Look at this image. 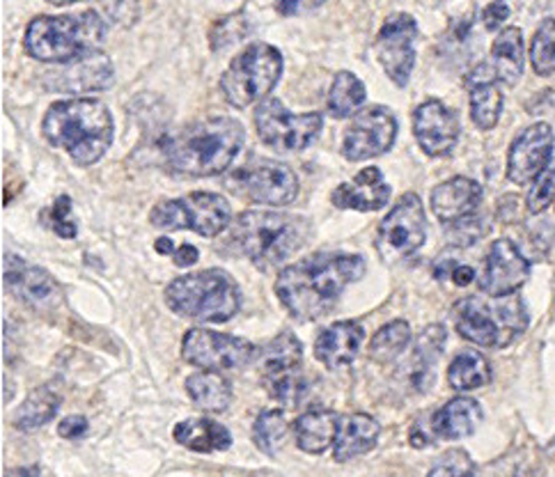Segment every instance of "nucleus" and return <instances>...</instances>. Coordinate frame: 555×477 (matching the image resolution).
I'll return each instance as SVG.
<instances>
[{"instance_id": "6ab92c4d", "label": "nucleus", "mask_w": 555, "mask_h": 477, "mask_svg": "<svg viewBox=\"0 0 555 477\" xmlns=\"http://www.w3.org/2000/svg\"><path fill=\"white\" fill-rule=\"evenodd\" d=\"M413 133L427 156H446L460 141V117L439 99H429L413 113Z\"/></svg>"}, {"instance_id": "f257e3e1", "label": "nucleus", "mask_w": 555, "mask_h": 477, "mask_svg": "<svg viewBox=\"0 0 555 477\" xmlns=\"http://www.w3.org/2000/svg\"><path fill=\"white\" fill-rule=\"evenodd\" d=\"M365 275V260L351 253H314L275 278V296L296 322L328 314L343 292Z\"/></svg>"}, {"instance_id": "c85d7f7f", "label": "nucleus", "mask_w": 555, "mask_h": 477, "mask_svg": "<svg viewBox=\"0 0 555 477\" xmlns=\"http://www.w3.org/2000/svg\"><path fill=\"white\" fill-rule=\"evenodd\" d=\"M491 69L499 76L503 86H517L524 76L526 67V49H524V35L519 28H505L495 37L491 47V57L487 60Z\"/></svg>"}, {"instance_id": "473e14b6", "label": "nucleus", "mask_w": 555, "mask_h": 477, "mask_svg": "<svg viewBox=\"0 0 555 477\" xmlns=\"http://www.w3.org/2000/svg\"><path fill=\"white\" fill-rule=\"evenodd\" d=\"M491 382L489 361L475 349H464L452 358L448 368V384L452 390L468 392L478 390Z\"/></svg>"}, {"instance_id": "4c0bfd02", "label": "nucleus", "mask_w": 555, "mask_h": 477, "mask_svg": "<svg viewBox=\"0 0 555 477\" xmlns=\"http://www.w3.org/2000/svg\"><path fill=\"white\" fill-rule=\"evenodd\" d=\"M530 63L540 76L555 74V18H544L540 28L534 30L530 44Z\"/></svg>"}, {"instance_id": "aec40b11", "label": "nucleus", "mask_w": 555, "mask_h": 477, "mask_svg": "<svg viewBox=\"0 0 555 477\" xmlns=\"http://www.w3.org/2000/svg\"><path fill=\"white\" fill-rule=\"evenodd\" d=\"M49 74L51 76L44 81L47 88L53 92H67V94L104 90L113 83L111 60L99 51L72 60V63L65 65L63 72H49Z\"/></svg>"}, {"instance_id": "f704fd0d", "label": "nucleus", "mask_w": 555, "mask_h": 477, "mask_svg": "<svg viewBox=\"0 0 555 477\" xmlns=\"http://www.w3.org/2000/svg\"><path fill=\"white\" fill-rule=\"evenodd\" d=\"M57 409H61V397L53 392V388H35L26 397V402L18 407L14 415V427L18 431H35L39 427H44L49 421H53Z\"/></svg>"}, {"instance_id": "603ef678", "label": "nucleus", "mask_w": 555, "mask_h": 477, "mask_svg": "<svg viewBox=\"0 0 555 477\" xmlns=\"http://www.w3.org/2000/svg\"><path fill=\"white\" fill-rule=\"evenodd\" d=\"M514 477H546V475H544L542 470H538V468H524V470H519Z\"/></svg>"}, {"instance_id": "2f4dec72", "label": "nucleus", "mask_w": 555, "mask_h": 477, "mask_svg": "<svg viewBox=\"0 0 555 477\" xmlns=\"http://www.w3.org/2000/svg\"><path fill=\"white\" fill-rule=\"evenodd\" d=\"M186 392L195 407L209 413H223L232 402V386L221 372L203 370L186 379Z\"/></svg>"}, {"instance_id": "393cba45", "label": "nucleus", "mask_w": 555, "mask_h": 477, "mask_svg": "<svg viewBox=\"0 0 555 477\" xmlns=\"http://www.w3.org/2000/svg\"><path fill=\"white\" fill-rule=\"evenodd\" d=\"M365 340V331L356 322H338L322 331L314 343V356L317 361L326 365L328 370H338L356 361V356L361 351V345Z\"/></svg>"}, {"instance_id": "3c124183", "label": "nucleus", "mask_w": 555, "mask_h": 477, "mask_svg": "<svg viewBox=\"0 0 555 477\" xmlns=\"http://www.w3.org/2000/svg\"><path fill=\"white\" fill-rule=\"evenodd\" d=\"M39 475V468L37 466H30V468H14L10 473H5V477H37Z\"/></svg>"}, {"instance_id": "a878e982", "label": "nucleus", "mask_w": 555, "mask_h": 477, "mask_svg": "<svg viewBox=\"0 0 555 477\" xmlns=\"http://www.w3.org/2000/svg\"><path fill=\"white\" fill-rule=\"evenodd\" d=\"M482 407L470 397H454L431 415V434L443 441H460L482 425Z\"/></svg>"}, {"instance_id": "7ed1b4c3", "label": "nucleus", "mask_w": 555, "mask_h": 477, "mask_svg": "<svg viewBox=\"0 0 555 477\" xmlns=\"http://www.w3.org/2000/svg\"><path fill=\"white\" fill-rule=\"evenodd\" d=\"M42 131L47 143L65 150L76 166H92L113 143V117L99 99H65L49 106Z\"/></svg>"}, {"instance_id": "0eeeda50", "label": "nucleus", "mask_w": 555, "mask_h": 477, "mask_svg": "<svg viewBox=\"0 0 555 477\" xmlns=\"http://www.w3.org/2000/svg\"><path fill=\"white\" fill-rule=\"evenodd\" d=\"M454 328L464 340L489 347L505 349L528 328L526 306L517 294L487 301L482 296H468L452 310Z\"/></svg>"}, {"instance_id": "6e6552de", "label": "nucleus", "mask_w": 555, "mask_h": 477, "mask_svg": "<svg viewBox=\"0 0 555 477\" xmlns=\"http://www.w3.org/2000/svg\"><path fill=\"white\" fill-rule=\"evenodd\" d=\"M283 55L275 47L255 42L236 55L221 78L225 102L244 111L257 102H264L269 92L281 81Z\"/></svg>"}, {"instance_id": "2eb2a0df", "label": "nucleus", "mask_w": 555, "mask_h": 477, "mask_svg": "<svg viewBox=\"0 0 555 477\" xmlns=\"http://www.w3.org/2000/svg\"><path fill=\"white\" fill-rule=\"evenodd\" d=\"M398 141V119L386 106L359 111L343 138V156L347 162H370L386 154Z\"/></svg>"}, {"instance_id": "39448f33", "label": "nucleus", "mask_w": 555, "mask_h": 477, "mask_svg": "<svg viewBox=\"0 0 555 477\" xmlns=\"http://www.w3.org/2000/svg\"><path fill=\"white\" fill-rule=\"evenodd\" d=\"M106 39V22L96 12L37 16L26 28L24 47L30 57L42 63H72L96 51Z\"/></svg>"}, {"instance_id": "7c9ffc66", "label": "nucleus", "mask_w": 555, "mask_h": 477, "mask_svg": "<svg viewBox=\"0 0 555 477\" xmlns=\"http://www.w3.org/2000/svg\"><path fill=\"white\" fill-rule=\"evenodd\" d=\"M446 337L448 333L441 324H431L423 331L418 343H415L409 361V384L415 390H427V386L434 384V363L439 361Z\"/></svg>"}, {"instance_id": "412c9836", "label": "nucleus", "mask_w": 555, "mask_h": 477, "mask_svg": "<svg viewBox=\"0 0 555 477\" xmlns=\"http://www.w3.org/2000/svg\"><path fill=\"white\" fill-rule=\"evenodd\" d=\"M5 285L10 292L30 308L44 310L57 304V285L49 271L28 267L22 257L5 255Z\"/></svg>"}, {"instance_id": "1a4fd4ad", "label": "nucleus", "mask_w": 555, "mask_h": 477, "mask_svg": "<svg viewBox=\"0 0 555 477\" xmlns=\"http://www.w3.org/2000/svg\"><path fill=\"white\" fill-rule=\"evenodd\" d=\"M150 221L162 230H193L211 238L232 225V209L223 195L201 191L180 201L158 203L150 211Z\"/></svg>"}, {"instance_id": "f8f14e48", "label": "nucleus", "mask_w": 555, "mask_h": 477, "mask_svg": "<svg viewBox=\"0 0 555 477\" xmlns=\"http://www.w3.org/2000/svg\"><path fill=\"white\" fill-rule=\"evenodd\" d=\"M427 238V218L421 197L406 193L376 228V253L386 262H398L421 250Z\"/></svg>"}, {"instance_id": "de8ad7c7", "label": "nucleus", "mask_w": 555, "mask_h": 477, "mask_svg": "<svg viewBox=\"0 0 555 477\" xmlns=\"http://www.w3.org/2000/svg\"><path fill=\"white\" fill-rule=\"evenodd\" d=\"M197 248L195 246H191V244H182L180 248H177L175 253H172V262L177 265V267H182V269H186V267H193L195 262H197Z\"/></svg>"}, {"instance_id": "37998d69", "label": "nucleus", "mask_w": 555, "mask_h": 477, "mask_svg": "<svg viewBox=\"0 0 555 477\" xmlns=\"http://www.w3.org/2000/svg\"><path fill=\"white\" fill-rule=\"evenodd\" d=\"M489 230V225L482 223V218H475V216H468L464 218V221H457L452 223V232H454V244L460 246H468V244H475L478 238Z\"/></svg>"}, {"instance_id": "9b49d317", "label": "nucleus", "mask_w": 555, "mask_h": 477, "mask_svg": "<svg viewBox=\"0 0 555 477\" xmlns=\"http://www.w3.org/2000/svg\"><path fill=\"white\" fill-rule=\"evenodd\" d=\"M322 113L294 115L281 99H264L255 108V129L260 141L283 152H299L317 141L322 133Z\"/></svg>"}, {"instance_id": "bb28decb", "label": "nucleus", "mask_w": 555, "mask_h": 477, "mask_svg": "<svg viewBox=\"0 0 555 477\" xmlns=\"http://www.w3.org/2000/svg\"><path fill=\"white\" fill-rule=\"evenodd\" d=\"M379 423L367 413H349L340 417L338 436L333 443L335 462H351L356 456L367 454L379 441Z\"/></svg>"}, {"instance_id": "72a5a7b5", "label": "nucleus", "mask_w": 555, "mask_h": 477, "mask_svg": "<svg viewBox=\"0 0 555 477\" xmlns=\"http://www.w3.org/2000/svg\"><path fill=\"white\" fill-rule=\"evenodd\" d=\"M365 83L359 76L351 72H340L335 74L333 86L326 96V111L335 119H345L351 117L356 111H359L365 104Z\"/></svg>"}, {"instance_id": "cd10ccee", "label": "nucleus", "mask_w": 555, "mask_h": 477, "mask_svg": "<svg viewBox=\"0 0 555 477\" xmlns=\"http://www.w3.org/2000/svg\"><path fill=\"white\" fill-rule=\"evenodd\" d=\"M338 425H340V415L335 411L324 407L308 409L304 415L296 417L294 423L296 446L308 454H322L335 443Z\"/></svg>"}, {"instance_id": "f03ea898", "label": "nucleus", "mask_w": 555, "mask_h": 477, "mask_svg": "<svg viewBox=\"0 0 555 477\" xmlns=\"http://www.w3.org/2000/svg\"><path fill=\"white\" fill-rule=\"evenodd\" d=\"M246 143V131L234 117H205L168 136L164 143L166 164L189 177H214L225 172Z\"/></svg>"}, {"instance_id": "c9c22d12", "label": "nucleus", "mask_w": 555, "mask_h": 477, "mask_svg": "<svg viewBox=\"0 0 555 477\" xmlns=\"http://www.w3.org/2000/svg\"><path fill=\"white\" fill-rule=\"evenodd\" d=\"M287 434H289V427H287L283 411L267 409L255 417L253 443H255L257 450L264 452L267 456H275L278 452L285 448Z\"/></svg>"}, {"instance_id": "c756f323", "label": "nucleus", "mask_w": 555, "mask_h": 477, "mask_svg": "<svg viewBox=\"0 0 555 477\" xmlns=\"http://www.w3.org/2000/svg\"><path fill=\"white\" fill-rule=\"evenodd\" d=\"M172 439L193 452H221L232 446V434L225 425L214 423L209 417H189L172 429Z\"/></svg>"}, {"instance_id": "864d4df0", "label": "nucleus", "mask_w": 555, "mask_h": 477, "mask_svg": "<svg viewBox=\"0 0 555 477\" xmlns=\"http://www.w3.org/2000/svg\"><path fill=\"white\" fill-rule=\"evenodd\" d=\"M51 5H72V3H78V0H49Z\"/></svg>"}, {"instance_id": "ea45409f", "label": "nucleus", "mask_w": 555, "mask_h": 477, "mask_svg": "<svg viewBox=\"0 0 555 477\" xmlns=\"http://www.w3.org/2000/svg\"><path fill=\"white\" fill-rule=\"evenodd\" d=\"M427 477H478L470 454L464 450H450L431 466Z\"/></svg>"}, {"instance_id": "79ce46f5", "label": "nucleus", "mask_w": 555, "mask_h": 477, "mask_svg": "<svg viewBox=\"0 0 555 477\" xmlns=\"http://www.w3.org/2000/svg\"><path fill=\"white\" fill-rule=\"evenodd\" d=\"M44 223L61 238H74L76 236V223L72 218V201L67 195L57 197L53 207L47 211Z\"/></svg>"}, {"instance_id": "c03bdc74", "label": "nucleus", "mask_w": 555, "mask_h": 477, "mask_svg": "<svg viewBox=\"0 0 555 477\" xmlns=\"http://www.w3.org/2000/svg\"><path fill=\"white\" fill-rule=\"evenodd\" d=\"M509 16V8L503 3V0H493V3H489L482 12V24L487 30H499L505 18Z\"/></svg>"}, {"instance_id": "49530a36", "label": "nucleus", "mask_w": 555, "mask_h": 477, "mask_svg": "<svg viewBox=\"0 0 555 477\" xmlns=\"http://www.w3.org/2000/svg\"><path fill=\"white\" fill-rule=\"evenodd\" d=\"M57 434H61L67 441L83 439V436L88 434V421L83 415H69L61 423V427H57Z\"/></svg>"}, {"instance_id": "8fccbe9b", "label": "nucleus", "mask_w": 555, "mask_h": 477, "mask_svg": "<svg viewBox=\"0 0 555 477\" xmlns=\"http://www.w3.org/2000/svg\"><path fill=\"white\" fill-rule=\"evenodd\" d=\"M154 248H156V253H162V255H172L175 253V244H172V238H168V236L156 238Z\"/></svg>"}, {"instance_id": "58836bf2", "label": "nucleus", "mask_w": 555, "mask_h": 477, "mask_svg": "<svg viewBox=\"0 0 555 477\" xmlns=\"http://www.w3.org/2000/svg\"><path fill=\"white\" fill-rule=\"evenodd\" d=\"M248 30H250V22H248L246 12H236V14L218 18V22L211 28V33H209L211 51L221 53L223 49H228L236 42H242Z\"/></svg>"}, {"instance_id": "a211bd4d", "label": "nucleus", "mask_w": 555, "mask_h": 477, "mask_svg": "<svg viewBox=\"0 0 555 477\" xmlns=\"http://www.w3.org/2000/svg\"><path fill=\"white\" fill-rule=\"evenodd\" d=\"M528 275L530 262L517 248V244L509 242V238H495L487 255L480 289L491 298L517 294L528 281Z\"/></svg>"}, {"instance_id": "4468645a", "label": "nucleus", "mask_w": 555, "mask_h": 477, "mask_svg": "<svg viewBox=\"0 0 555 477\" xmlns=\"http://www.w3.org/2000/svg\"><path fill=\"white\" fill-rule=\"evenodd\" d=\"M232 186L236 193L250 197L253 203H262L269 207H287L299 195V177L281 162L260 158L255 164H246L232 177Z\"/></svg>"}, {"instance_id": "9d476101", "label": "nucleus", "mask_w": 555, "mask_h": 477, "mask_svg": "<svg viewBox=\"0 0 555 477\" xmlns=\"http://www.w3.org/2000/svg\"><path fill=\"white\" fill-rule=\"evenodd\" d=\"M262 382L275 402L296 407L308 392L304 347L292 331L273 337L262 353Z\"/></svg>"}, {"instance_id": "5701e85b", "label": "nucleus", "mask_w": 555, "mask_h": 477, "mask_svg": "<svg viewBox=\"0 0 555 477\" xmlns=\"http://www.w3.org/2000/svg\"><path fill=\"white\" fill-rule=\"evenodd\" d=\"M390 184L379 168H365L351 182L340 184L331 193V203L338 209L351 211H379L390 201Z\"/></svg>"}, {"instance_id": "a18cd8bd", "label": "nucleus", "mask_w": 555, "mask_h": 477, "mask_svg": "<svg viewBox=\"0 0 555 477\" xmlns=\"http://www.w3.org/2000/svg\"><path fill=\"white\" fill-rule=\"evenodd\" d=\"M273 5L285 16H299L304 12H310V10H317L320 5H324V0H273Z\"/></svg>"}, {"instance_id": "4be33fe9", "label": "nucleus", "mask_w": 555, "mask_h": 477, "mask_svg": "<svg viewBox=\"0 0 555 477\" xmlns=\"http://www.w3.org/2000/svg\"><path fill=\"white\" fill-rule=\"evenodd\" d=\"M466 88H468V104H470V117L478 129L489 131L499 125L501 113H503V92L501 81L491 65L480 63L470 74L466 76Z\"/></svg>"}, {"instance_id": "09e8293b", "label": "nucleus", "mask_w": 555, "mask_h": 477, "mask_svg": "<svg viewBox=\"0 0 555 477\" xmlns=\"http://www.w3.org/2000/svg\"><path fill=\"white\" fill-rule=\"evenodd\" d=\"M450 281H452L454 285L466 287V285H470V283L475 281V271H473L470 267H466V265H457V262H454V267H452V271H450Z\"/></svg>"}, {"instance_id": "dca6fc26", "label": "nucleus", "mask_w": 555, "mask_h": 477, "mask_svg": "<svg viewBox=\"0 0 555 477\" xmlns=\"http://www.w3.org/2000/svg\"><path fill=\"white\" fill-rule=\"evenodd\" d=\"M415 35H418V24L406 12L392 14L386 18L379 35H376V57L388 74L395 86L404 88L411 81V74L415 67Z\"/></svg>"}, {"instance_id": "423d86ee", "label": "nucleus", "mask_w": 555, "mask_h": 477, "mask_svg": "<svg viewBox=\"0 0 555 477\" xmlns=\"http://www.w3.org/2000/svg\"><path fill=\"white\" fill-rule=\"evenodd\" d=\"M166 304L172 312L203 324H223L240 312V287L221 269L180 275L166 287Z\"/></svg>"}, {"instance_id": "20e7f679", "label": "nucleus", "mask_w": 555, "mask_h": 477, "mask_svg": "<svg viewBox=\"0 0 555 477\" xmlns=\"http://www.w3.org/2000/svg\"><path fill=\"white\" fill-rule=\"evenodd\" d=\"M312 236V225L301 216L278 211H244L230 225V244L262 271L283 265Z\"/></svg>"}, {"instance_id": "f3484780", "label": "nucleus", "mask_w": 555, "mask_h": 477, "mask_svg": "<svg viewBox=\"0 0 555 477\" xmlns=\"http://www.w3.org/2000/svg\"><path fill=\"white\" fill-rule=\"evenodd\" d=\"M555 136L546 123H538L524 129L507 154V179L512 184L524 186L538 179L553 162Z\"/></svg>"}, {"instance_id": "b1692460", "label": "nucleus", "mask_w": 555, "mask_h": 477, "mask_svg": "<svg viewBox=\"0 0 555 477\" xmlns=\"http://www.w3.org/2000/svg\"><path fill=\"white\" fill-rule=\"evenodd\" d=\"M482 203V186L468 177H452L431 191V211L441 223H457L475 216Z\"/></svg>"}, {"instance_id": "ddd939ff", "label": "nucleus", "mask_w": 555, "mask_h": 477, "mask_svg": "<svg viewBox=\"0 0 555 477\" xmlns=\"http://www.w3.org/2000/svg\"><path fill=\"white\" fill-rule=\"evenodd\" d=\"M257 353H260V349L244 340V337L207 328H191L182 340L184 361L193 368L211 372L246 368L255 361Z\"/></svg>"}, {"instance_id": "e433bc0d", "label": "nucleus", "mask_w": 555, "mask_h": 477, "mask_svg": "<svg viewBox=\"0 0 555 477\" xmlns=\"http://www.w3.org/2000/svg\"><path fill=\"white\" fill-rule=\"evenodd\" d=\"M411 343V328L406 322L398 320L386 324L382 331H376L370 343V358L376 363L388 365L404 353V349Z\"/></svg>"}, {"instance_id": "a19ab883", "label": "nucleus", "mask_w": 555, "mask_h": 477, "mask_svg": "<svg viewBox=\"0 0 555 477\" xmlns=\"http://www.w3.org/2000/svg\"><path fill=\"white\" fill-rule=\"evenodd\" d=\"M551 203H555V162L534 179V184L528 193V211L542 214Z\"/></svg>"}]
</instances>
